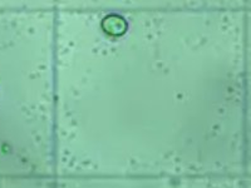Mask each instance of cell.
<instances>
[{"label": "cell", "mask_w": 251, "mask_h": 188, "mask_svg": "<svg viewBox=\"0 0 251 188\" xmlns=\"http://www.w3.org/2000/svg\"><path fill=\"white\" fill-rule=\"evenodd\" d=\"M103 30L111 35H122L127 29V22L121 15H108L102 22Z\"/></svg>", "instance_id": "obj_1"}]
</instances>
